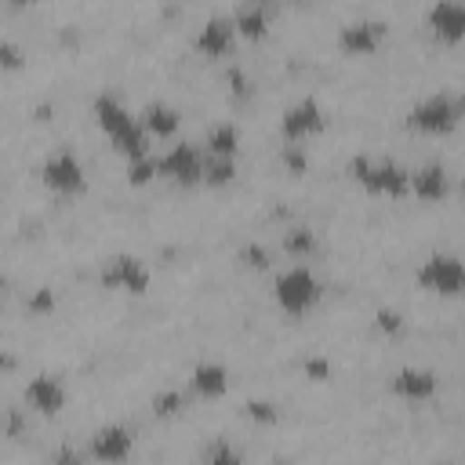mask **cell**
<instances>
[{
	"instance_id": "obj_3",
	"label": "cell",
	"mask_w": 465,
	"mask_h": 465,
	"mask_svg": "<svg viewBox=\"0 0 465 465\" xmlns=\"http://www.w3.org/2000/svg\"><path fill=\"white\" fill-rule=\"evenodd\" d=\"M458 120H461V98H454V94H429V98H421L411 113H407V124L414 127V131H421V134H450L454 127H458Z\"/></svg>"
},
{
	"instance_id": "obj_31",
	"label": "cell",
	"mask_w": 465,
	"mask_h": 465,
	"mask_svg": "<svg viewBox=\"0 0 465 465\" xmlns=\"http://www.w3.org/2000/svg\"><path fill=\"white\" fill-rule=\"evenodd\" d=\"M0 69H4V73L25 69V51H22L18 44H11V40H0Z\"/></svg>"
},
{
	"instance_id": "obj_36",
	"label": "cell",
	"mask_w": 465,
	"mask_h": 465,
	"mask_svg": "<svg viewBox=\"0 0 465 465\" xmlns=\"http://www.w3.org/2000/svg\"><path fill=\"white\" fill-rule=\"evenodd\" d=\"M51 458H54V461H80L84 454H76V450H69V447H62V450H54Z\"/></svg>"
},
{
	"instance_id": "obj_2",
	"label": "cell",
	"mask_w": 465,
	"mask_h": 465,
	"mask_svg": "<svg viewBox=\"0 0 465 465\" xmlns=\"http://www.w3.org/2000/svg\"><path fill=\"white\" fill-rule=\"evenodd\" d=\"M349 178H356L371 196H389V200H403L411 193L407 185V171L396 160H371V156H352L349 160Z\"/></svg>"
},
{
	"instance_id": "obj_19",
	"label": "cell",
	"mask_w": 465,
	"mask_h": 465,
	"mask_svg": "<svg viewBox=\"0 0 465 465\" xmlns=\"http://www.w3.org/2000/svg\"><path fill=\"white\" fill-rule=\"evenodd\" d=\"M142 127H145V134H153V138H171L178 127H182V113L174 109V105H167V102H149L145 109H142V120H138Z\"/></svg>"
},
{
	"instance_id": "obj_10",
	"label": "cell",
	"mask_w": 465,
	"mask_h": 465,
	"mask_svg": "<svg viewBox=\"0 0 465 465\" xmlns=\"http://www.w3.org/2000/svg\"><path fill=\"white\" fill-rule=\"evenodd\" d=\"M385 33H389L385 22L360 18V22H349L338 29V47H341V54H374L385 44Z\"/></svg>"
},
{
	"instance_id": "obj_28",
	"label": "cell",
	"mask_w": 465,
	"mask_h": 465,
	"mask_svg": "<svg viewBox=\"0 0 465 465\" xmlns=\"http://www.w3.org/2000/svg\"><path fill=\"white\" fill-rule=\"evenodd\" d=\"M25 309H29V316H51V312L58 309V294H54L51 287H36V291L29 294Z\"/></svg>"
},
{
	"instance_id": "obj_38",
	"label": "cell",
	"mask_w": 465,
	"mask_h": 465,
	"mask_svg": "<svg viewBox=\"0 0 465 465\" xmlns=\"http://www.w3.org/2000/svg\"><path fill=\"white\" fill-rule=\"evenodd\" d=\"M4 287H7V276H4V272H0V291H4Z\"/></svg>"
},
{
	"instance_id": "obj_9",
	"label": "cell",
	"mask_w": 465,
	"mask_h": 465,
	"mask_svg": "<svg viewBox=\"0 0 465 465\" xmlns=\"http://www.w3.org/2000/svg\"><path fill=\"white\" fill-rule=\"evenodd\" d=\"M320 131H323V109H320V102L312 94L302 98V102H294V105H287L283 116H280L283 142H302V138L320 134Z\"/></svg>"
},
{
	"instance_id": "obj_1",
	"label": "cell",
	"mask_w": 465,
	"mask_h": 465,
	"mask_svg": "<svg viewBox=\"0 0 465 465\" xmlns=\"http://www.w3.org/2000/svg\"><path fill=\"white\" fill-rule=\"evenodd\" d=\"M94 120H98V127L109 134V142H113L116 153H124L127 160L149 156V134H145V127L127 113V105H124L116 94L102 91V94L94 98Z\"/></svg>"
},
{
	"instance_id": "obj_17",
	"label": "cell",
	"mask_w": 465,
	"mask_h": 465,
	"mask_svg": "<svg viewBox=\"0 0 465 465\" xmlns=\"http://www.w3.org/2000/svg\"><path fill=\"white\" fill-rule=\"evenodd\" d=\"M189 389L200 400H222L229 392V371L222 363H211V360L207 363H196L193 374H189Z\"/></svg>"
},
{
	"instance_id": "obj_11",
	"label": "cell",
	"mask_w": 465,
	"mask_h": 465,
	"mask_svg": "<svg viewBox=\"0 0 465 465\" xmlns=\"http://www.w3.org/2000/svg\"><path fill=\"white\" fill-rule=\"evenodd\" d=\"M134 450V436L127 425H102L94 436H91V447H87V458L94 461H127Z\"/></svg>"
},
{
	"instance_id": "obj_30",
	"label": "cell",
	"mask_w": 465,
	"mask_h": 465,
	"mask_svg": "<svg viewBox=\"0 0 465 465\" xmlns=\"http://www.w3.org/2000/svg\"><path fill=\"white\" fill-rule=\"evenodd\" d=\"M225 84H229V94L236 98V102H247L251 98V80H247V73L240 69V65H229V73H225Z\"/></svg>"
},
{
	"instance_id": "obj_21",
	"label": "cell",
	"mask_w": 465,
	"mask_h": 465,
	"mask_svg": "<svg viewBox=\"0 0 465 465\" xmlns=\"http://www.w3.org/2000/svg\"><path fill=\"white\" fill-rule=\"evenodd\" d=\"M236 178V156H203V185L222 189Z\"/></svg>"
},
{
	"instance_id": "obj_5",
	"label": "cell",
	"mask_w": 465,
	"mask_h": 465,
	"mask_svg": "<svg viewBox=\"0 0 465 465\" xmlns=\"http://www.w3.org/2000/svg\"><path fill=\"white\" fill-rule=\"evenodd\" d=\"M40 182L58 196H76L87 185V174L73 149H58L40 163Z\"/></svg>"
},
{
	"instance_id": "obj_26",
	"label": "cell",
	"mask_w": 465,
	"mask_h": 465,
	"mask_svg": "<svg viewBox=\"0 0 465 465\" xmlns=\"http://www.w3.org/2000/svg\"><path fill=\"white\" fill-rule=\"evenodd\" d=\"M200 458H203L207 465H236L243 454H240L232 443H225V440H214L211 447H203V450H200Z\"/></svg>"
},
{
	"instance_id": "obj_23",
	"label": "cell",
	"mask_w": 465,
	"mask_h": 465,
	"mask_svg": "<svg viewBox=\"0 0 465 465\" xmlns=\"http://www.w3.org/2000/svg\"><path fill=\"white\" fill-rule=\"evenodd\" d=\"M243 414H247V421H254V425H276V421H280V407H276L272 400H247V403H243Z\"/></svg>"
},
{
	"instance_id": "obj_6",
	"label": "cell",
	"mask_w": 465,
	"mask_h": 465,
	"mask_svg": "<svg viewBox=\"0 0 465 465\" xmlns=\"http://www.w3.org/2000/svg\"><path fill=\"white\" fill-rule=\"evenodd\" d=\"M418 287L443 294V298H454L465 287V265L454 254H429L418 265Z\"/></svg>"
},
{
	"instance_id": "obj_7",
	"label": "cell",
	"mask_w": 465,
	"mask_h": 465,
	"mask_svg": "<svg viewBox=\"0 0 465 465\" xmlns=\"http://www.w3.org/2000/svg\"><path fill=\"white\" fill-rule=\"evenodd\" d=\"M102 287L105 291H127V294H145L149 291V280H153V272H149V265L142 262V258H134V254H113L105 265H102Z\"/></svg>"
},
{
	"instance_id": "obj_8",
	"label": "cell",
	"mask_w": 465,
	"mask_h": 465,
	"mask_svg": "<svg viewBox=\"0 0 465 465\" xmlns=\"http://www.w3.org/2000/svg\"><path fill=\"white\" fill-rule=\"evenodd\" d=\"M156 174H163L178 185H196V182H203V153L193 142H178L156 160Z\"/></svg>"
},
{
	"instance_id": "obj_37",
	"label": "cell",
	"mask_w": 465,
	"mask_h": 465,
	"mask_svg": "<svg viewBox=\"0 0 465 465\" xmlns=\"http://www.w3.org/2000/svg\"><path fill=\"white\" fill-rule=\"evenodd\" d=\"M4 4H7V7H15V11H22V7H33L36 0H4Z\"/></svg>"
},
{
	"instance_id": "obj_15",
	"label": "cell",
	"mask_w": 465,
	"mask_h": 465,
	"mask_svg": "<svg viewBox=\"0 0 465 465\" xmlns=\"http://www.w3.org/2000/svg\"><path fill=\"white\" fill-rule=\"evenodd\" d=\"M429 29L443 44H458L465 36V7L458 0H436L429 7Z\"/></svg>"
},
{
	"instance_id": "obj_29",
	"label": "cell",
	"mask_w": 465,
	"mask_h": 465,
	"mask_svg": "<svg viewBox=\"0 0 465 465\" xmlns=\"http://www.w3.org/2000/svg\"><path fill=\"white\" fill-rule=\"evenodd\" d=\"M153 178H156V160H153V156L127 160V182H131V185H149Z\"/></svg>"
},
{
	"instance_id": "obj_32",
	"label": "cell",
	"mask_w": 465,
	"mask_h": 465,
	"mask_svg": "<svg viewBox=\"0 0 465 465\" xmlns=\"http://www.w3.org/2000/svg\"><path fill=\"white\" fill-rule=\"evenodd\" d=\"M374 327H378L381 334L396 338V334L403 331V316H400L396 309H378V312H374Z\"/></svg>"
},
{
	"instance_id": "obj_12",
	"label": "cell",
	"mask_w": 465,
	"mask_h": 465,
	"mask_svg": "<svg viewBox=\"0 0 465 465\" xmlns=\"http://www.w3.org/2000/svg\"><path fill=\"white\" fill-rule=\"evenodd\" d=\"M25 407L44 414V418H54L62 407H65V385L54 378V374H36L29 385H25Z\"/></svg>"
},
{
	"instance_id": "obj_25",
	"label": "cell",
	"mask_w": 465,
	"mask_h": 465,
	"mask_svg": "<svg viewBox=\"0 0 465 465\" xmlns=\"http://www.w3.org/2000/svg\"><path fill=\"white\" fill-rule=\"evenodd\" d=\"M182 407H185V396L178 389H163V392L153 396V414L156 418H174V414H182Z\"/></svg>"
},
{
	"instance_id": "obj_14",
	"label": "cell",
	"mask_w": 465,
	"mask_h": 465,
	"mask_svg": "<svg viewBox=\"0 0 465 465\" xmlns=\"http://www.w3.org/2000/svg\"><path fill=\"white\" fill-rule=\"evenodd\" d=\"M232 40H236V29H232V18H207L196 33V51L207 54V58H225L232 51Z\"/></svg>"
},
{
	"instance_id": "obj_18",
	"label": "cell",
	"mask_w": 465,
	"mask_h": 465,
	"mask_svg": "<svg viewBox=\"0 0 465 465\" xmlns=\"http://www.w3.org/2000/svg\"><path fill=\"white\" fill-rule=\"evenodd\" d=\"M232 29L243 40H262L269 33V0H243L232 15Z\"/></svg>"
},
{
	"instance_id": "obj_4",
	"label": "cell",
	"mask_w": 465,
	"mask_h": 465,
	"mask_svg": "<svg viewBox=\"0 0 465 465\" xmlns=\"http://www.w3.org/2000/svg\"><path fill=\"white\" fill-rule=\"evenodd\" d=\"M272 294H276V305H280L287 316L298 320V316H305V312L316 305L320 283H316V276H312L305 265H294V269H287V272L276 276Z\"/></svg>"
},
{
	"instance_id": "obj_34",
	"label": "cell",
	"mask_w": 465,
	"mask_h": 465,
	"mask_svg": "<svg viewBox=\"0 0 465 465\" xmlns=\"http://www.w3.org/2000/svg\"><path fill=\"white\" fill-rule=\"evenodd\" d=\"M22 432V411H7V418H4V436H18Z\"/></svg>"
},
{
	"instance_id": "obj_13",
	"label": "cell",
	"mask_w": 465,
	"mask_h": 465,
	"mask_svg": "<svg viewBox=\"0 0 465 465\" xmlns=\"http://www.w3.org/2000/svg\"><path fill=\"white\" fill-rule=\"evenodd\" d=\"M436 389H440V381H436V374L425 371V367H403V371L392 374V392H396L400 400L425 403V400L436 396Z\"/></svg>"
},
{
	"instance_id": "obj_33",
	"label": "cell",
	"mask_w": 465,
	"mask_h": 465,
	"mask_svg": "<svg viewBox=\"0 0 465 465\" xmlns=\"http://www.w3.org/2000/svg\"><path fill=\"white\" fill-rule=\"evenodd\" d=\"M302 371L309 381H331V360H323V356H309L302 363Z\"/></svg>"
},
{
	"instance_id": "obj_24",
	"label": "cell",
	"mask_w": 465,
	"mask_h": 465,
	"mask_svg": "<svg viewBox=\"0 0 465 465\" xmlns=\"http://www.w3.org/2000/svg\"><path fill=\"white\" fill-rule=\"evenodd\" d=\"M240 262L251 269V272H265L272 265V251L265 243H243L240 247Z\"/></svg>"
},
{
	"instance_id": "obj_16",
	"label": "cell",
	"mask_w": 465,
	"mask_h": 465,
	"mask_svg": "<svg viewBox=\"0 0 465 465\" xmlns=\"http://www.w3.org/2000/svg\"><path fill=\"white\" fill-rule=\"evenodd\" d=\"M407 185H411V193H414L418 200H429V203H440V200H447V193H450L447 171H443L440 163H421L418 171L407 174Z\"/></svg>"
},
{
	"instance_id": "obj_35",
	"label": "cell",
	"mask_w": 465,
	"mask_h": 465,
	"mask_svg": "<svg viewBox=\"0 0 465 465\" xmlns=\"http://www.w3.org/2000/svg\"><path fill=\"white\" fill-rule=\"evenodd\" d=\"M15 367H18V356L0 345V374H7V371H15Z\"/></svg>"
},
{
	"instance_id": "obj_39",
	"label": "cell",
	"mask_w": 465,
	"mask_h": 465,
	"mask_svg": "<svg viewBox=\"0 0 465 465\" xmlns=\"http://www.w3.org/2000/svg\"><path fill=\"white\" fill-rule=\"evenodd\" d=\"M0 200H4V189H0Z\"/></svg>"
},
{
	"instance_id": "obj_20",
	"label": "cell",
	"mask_w": 465,
	"mask_h": 465,
	"mask_svg": "<svg viewBox=\"0 0 465 465\" xmlns=\"http://www.w3.org/2000/svg\"><path fill=\"white\" fill-rule=\"evenodd\" d=\"M207 156H236L240 153V127L236 124H214L203 138Z\"/></svg>"
},
{
	"instance_id": "obj_27",
	"label": "cell",
	"mask_w": 465,
	"mask_h": 465,
	"mask_svg": "<svg viewBox=\"0 0 465 465\" xmlns=\"http://www.w3.org/2000/svg\"><path fill=\"white\" fill-rule=\"evenodd\" d=\"M280 163H283L294 178H302L305 167H309V156H305V149H302L298 142H283V149H280Z\"/></svg>"
},
{
	"instance_id": "obj_22",
	"label": "cell",
	"mask_w": 465,
	"mask_h": 465,
	"mask_svg": "<svg viewBox=\"0 0 465 465\" xmlns=\"http://www.w3.org/2000/svg\"><path fill=\"white\" fill-rule=\"evenodd\" d=\"M283 251H287L291 258H309V254H316V232H312L309 225H291V229L283 232Z\"/></svg>"
}]
</instances>
